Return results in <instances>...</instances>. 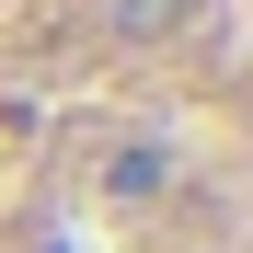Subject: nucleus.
<instances>
[{
    "instance_id": "obj_1",
    "label": "nucleus",
    "mask_w": 253,
    "mask_h": 253,
    "mask_svg": "<svg viewBox=\"0 0 253 253\" xmlns=\"http://www.w3.org/2000/svg\"><path fill=\"white\" fill-rule=\"evenodd\" d=\"M161 184H173V150H161V138H126V150L104 161V196H126V207L161 196Z\"/></svg>"
},
{
    "instance_id": "obj_2",
    "label": "nucleus",
    "mask_w": 253,
    "mask_h": 253,
    "mask_svg": "<svg viewBox=\"0 0 253 253\" xmlns=\"http://www.w3.org/2000/svg\"><path fill=\"white\" fill-rule=\"evenodd\" d=\"M104 23H115V35H173L184 0H104Z\"/></svg>"
}]
</instances>
